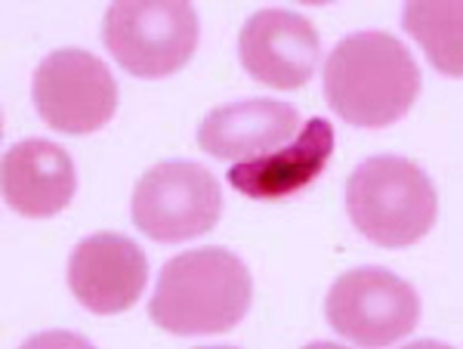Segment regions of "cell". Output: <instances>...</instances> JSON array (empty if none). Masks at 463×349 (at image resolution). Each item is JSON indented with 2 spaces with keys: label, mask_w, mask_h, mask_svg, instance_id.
I'll use <instances>...</instances> for the list:
<instances>
[{
  "label": "cell",
  "mask_w": 463,
  "mask_h": 349,
  "mask_svg": "<svg viewBox=\"0 0 463 349\" xmlns=\"http://www.w3.org/2000/svg\"><path fill=\"white\" fill-rule=\"evenodd\" d=\"M253 278L244 259L226 248H195L167 259L148 303L152 322L167 334L232 331L250 309Z\"/></svg>",
  "instance_id": "7a4b0ae2"
},
{
  "label": "cell",
  "mask_w": 463,
  "mask_h": 349,
  "mask_svg": "<svg viewBox=\"0 0 463 349\" xmlns=\"http://www.w3.org/2000/svg\"><path fill=\"white\" fill-rule=\"evenodd\" d=\"M34 108L47 127L69 137L102 130L118 108V80L99 56L78 47L53 50L34 71Z\"/></svg>",
  "instance_id": "52a82bcc"
},
{
  "label": "cell",
  "mask_w": 463,
  "mask_h": 349,
  "mask_svg": "<svg viewBox=\"0 0 463 349\" xmlns=\"http://www.w3.org/2000/svg\"><path fill=\"white\" fill-rule=\"evenodd\" d=\"M130 213L148 239L164 244L189 241L216 226L222 192L211 170L195 161H161L137 183Z\"/></svg>",
  "instance_id": "5b68a950"
},
{
  "label": "cell",
  "mask_w": 463,
  "mask_h": 349,
  "mask_svg": "<svg viewBox=\"0 0 463 349\" xmlns=\"http://www.w3.org/2000/svg\"><path fill=\"white\" fill-rule=\"evenodd\" d=\"M423 74L405 43L390 32H355L334 47L325 65V96L346 124L390 127L420 93Z\"/></svg>",
  "instance_id": "6da1fadb"
},
{
  "label": "cell",
  "mask_w": 463,
  "mask_h": 349,
  "mask_svg": "<svg viewBox=\"0 0 463 349\" xmlns=\"http://www.w3.org/2000/svg\"><path fill=\"white\" fill-rule=\"evenodd\" d=\"M334 155V127L325 118H312L300 127L290 143L275 152H266L260 158L235 161L229 167L226 180L241 195L257 202H279L294 192L306 189L325 174L327 161Z\"/></svg>",
  "instance_id": "8fae6325"
},
{
  "label": "cell",
  "mask_w": 463,
  "mask_h": 349,
  "mask_svg": "<svg viewBox=\"0 0 463 349\" xmlns=\"http://www.w3.org/2000/svg\"><path fill=\"white\" fill-rule=\"evenodd\" d=\"M148 281V257L133 239L96 232L78 241L69 259V288L96 316H115L139 300Z\"/></svg>",
  "instance_id": "9c48e42d"
},
{
  "label": "cell",
  "mask_w": 463,
  "mask_h": 349,
  "mask_svg": "<svg viewBox=\"0 0 463 349\" xmlns=\"http://www.w3.org/2000/svg\"><path fill=\"white\" fill-rule=\"evenodd\" d=\"M405 28L417 43L427 50L430 62L442 74H463V6L454 4H414L405 6Z\"/></svg>",
  "instance_id": "4fadbf2b"
},
{
  "label": "cell",
  "mask_w": 463,
  "mask_h": 349,
  "mask_svg": "<svg viewBox=\"0 0 463 349\" xmlns=\"http://www.w3.org/2000/svg\"><path fill=\"white\" fill-rule=\"evenodd\" d=\"M346 211L355 229L380 248L420 241L439 213L436 185L402 155L364 158L346 180Z\"/></svg>",
  "instance_id": "3957f363"
},
{
  "label": "cell",
  "mask_w": 463,
  "mask_h": 349,
  "mask_svg": "<svg viewBox=\"0 0 463 349\" xmlns=\"http://www.w3.org/2000/svg\"><path fill=\"white\" fill-rule=\"evenodd\" d=\"M198 13L185 0H121L102 22L109 53L133 78H167L198 47Z\"/></svg>",
  "instance_id": "277c9868"
},
{
  "label": "cell",
  "mask_w": 463,
  "mask_h": 349,
  "mask_svg": "<svg viewBox=\"0 0 463 349\" xmlns=\"http://www.w3.org/2000/svg\"><path fill=\"white\" fill-rule=\"evenodd\" d=\"M238 56L250 78L275 90H300L316 74L321 41L309 19L294 10H260L238 34Z\"/></svg>",
  "instance_id": "ba28073f"
},
{
  "label": "cell",
  "mask_w": 463,
  "mask_h": 349,
  "mask_svg": "<svg viewBox=\"0 0 463 349\" xmlns=\"http://www.w3.org/2000/svg\"><path fill=\"white\" fill-rule=\"evenodd\" d=\"M4 202L22 217L47 220L62 213L78 189V174L62 146L50 139H22L4 152L0 165Z\"/></svg>",
  "instance_id": "7c38bea8"
},
{
  "label": "cell",
  "mask_w": 463,
  "mask_h": 349,
  "mask_svg": "<svg viewBox=\"0 0 463 349\" xmlns=\"http://www.w3.org/2000/svg\"><path fill=\"white\" fill-rule=\"evenodd\" d=\"M300 133V111L272 96H250L213 108L198 127V146L220 161H248L275 152Z\"/></svg>",
  "instance_id": "30bf717a"
},
{
  "label": "cell",
  "mask_w": 463,
  "mask_h": 349,
  "mask_svg": "<svg viewBox=\"0 0 463 349\" xmlns=\"http://www.w3.org/2000/svg\"><path fill=\"white\" fill-rule=\"evenodd\" d=\"M327 325L362 346L399 344L417 328L420 297L383 266H358L334 281L325 300Z\"/></svg>",
  "instance_id": "8992f818"
}]
</instances>
